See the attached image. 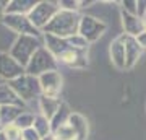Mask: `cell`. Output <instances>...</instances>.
I'll return each instance as SVG.
<instances>
[{
	"mask_svg": "<svg viewBox=\"0 0 146 140\" xmlns=\"http://www.w3.org/2000/svg\"><path fill=\"white\" fill-rule=\"evenodd\" d=\"M80 20H81V15H78V11L58 10V13L44 28V31L46 34H54L62 39H68V38L78 34Z\"/></svg>",
	"mask_w": 146,
	"mask_h": 140,
	"instance_id": "1",
	"label": "cell"
},
{
	"mask_svg": "<svg viewBox=\"0 0 146 140\" xmlns=\"http://www.w3.org/2000/svg\"><path fill=\"white\" fill-rule=\"evenodd\" d=\"M52 70H57V60L46 47H39L26 65V72L31 77H41L42 73Z\"/></svg>",
	"mask_w": 146,
	"mask_h": 140,
	"instance_id": "2",
	"label": "cell"
},
{
	"mask_svg": "<svg viewBox=\"0 0 146 140\" xmlns=\"http://www.w3.org/2000/svg\"><path fill=\"white\" fill-rule=\"evenodd\" d=\"M58 10H60V7L55 2H39L28 13V18L36 29H41V28L44 29L50 23V20L58 13Z\"/></svg>",
	"mask_w": 146,
	"mask_h": 140,
	"instance_id": "3",
	"label": "cell"
},
{
	"mask_svg": "<svg viewBox=\"0 0 146 140\" xmlns=\"http://www.w3.org/2000/svg\"><path fill=\"white\" fill-rule=\"evenodd\" d=\"M41 47L39 39L34 36H20L18 41L15 42V46L11 49V57L20 64L21 67H26L31 57L34 56V52Z\"/></svg>",
	"mask_w": 146,
	"mask_h": 140,
	"instance_id": "4",
	"label": "cell"
},
{
	"mask_svg": "<svg viewBox=\"0 0 146 140\" xmlns=\"http://www.w3.org/2000/svg\"><path fill=\"white\" fill-rule=\"evenodd\" d=\"M10 88L15 91L18 96H21V99L29 101L34 96L41 94V85H39V78L31 77V75H21V77L11 80Z\"/></svg>",
	"mask_w": 146,
	"mask_h": 140,
	"instance_id": "5",
	"label": "cell"
},
{
	"mask_svg": "<svg viewBox=\"0 0 146 140\" xmlns=\"http://www.w3.org/2000/svg\"><path fill=\"white\" fill-rule=\"evenodd\" d=\"M106 29H107V25H106L102 20H98L96 16L84 15V16H81V20H80L78 34L83 36L88 42H94L104 34Z\"/></svg>",
	"mask_w": 146,
	"mask_h": 140,
	"instance_id": "6",
	"label": "cell"
},
{
	"mask_svg": "<svg viewBox=\"0 0 146 140\" xmlns=\"http://www.w3.org/2000/svg\"><path fill=\"white\" fill-rule=\"evenodd\" d=\"M39 78V85H41V91L44 96H49V98H57L60 90H62V77L57 70H52V72H46L42 73Z\"/></svg>",
	"mask_w": 146,
	"mask_h": 140,
	"instance_id": "7",
	"label": "cell"
},
{
	"mask_svg": "<svg viewBox=\"0 0 146 140\" xmlns=\"http://www.w3.org/2000/svg\"><path fill=\"white\" fill-rule=\"evenodd\" d=\"M7 26H10L11 29L21 33V36H37L39 33L34 26L31 25L29 18L25 15H8L3 18Z\"/></svg>",
	"mask_w": 146,
	"mask_h": 140,
	"instance_id": "8",
	"label": "cell"
},
{
	"mask_svg": "<svg viewBox=\"0 0 146 140\" xmlns=\"http://www.w3.org/2000/svg\"><path fill=\"white\" fill-rule=\"evenodd\" d=\"M122 41H123V46H125V62H127V70L133 68L138 64L141 54H143V47L138 44L136 38L127 36V34H122Z\"/></svg>",
	"mask_w": 146,
	"mask_h": 140,
	"instance_id": "9",
	"label": "cell"
},
{
	"mask_svg": "<svg viewBox=\"0 0 146 140\" xmlns=\"http://www.w3.org/2000/svg\"><path fill=\"white\" fill-rule=\"evenodd\" d=\"M122 26H123V34L131 38H138L141 33L145 31V26H143V20L138 15H130L127 11L122 10Z\"/></svg>",
	"mask_w": 146,
	"mask_h": 140,
	"instance_id": "10",
	"label": "cell"
},
{
	"mask_svg": "<svg viewBox=\"0 0 146 140\" xmlns=\"http://www.w3.org/2000/svg\"><path fill=\"white\" fill-rule=\"evenodd\" d=\"M109 56H110V60H112V64H114V67L117 68V70H127L125 46H123V41H122L120 36L110 42Z\"/></svg>",
	"mask_w": 146,
	"mask_h": 140,
	"instance_id": "11",
	"label": "cell"
},
{
	"mask_svg": "<svg viewBox=\"0 0 146 140\" xmlns=\"http://www.w3.org/2000/svg\"><path fill=\"white\" fill-rule=\"evenodd\" d=\"M23 67L16 62L13 57H8L7 54H0V75L7 78H18L23 75Z\"/></svg>",
	"mask_w": 146,
	"mask_h": 140,
	"instance_id": "12",
	"label": "cell"
},
{
	"mask_svg": "<svg viewBox=\"0 0 146 140\" xmlns=\"http://www.w3.org/2000/svg\"><path fill=\"white\" fill-rule=\"evenodd\" d=\"M46 49L50 54H52L54 57H55V60H57L60 56H62L63 52H67L68 49H70V44H68L67 39H62V38H57V36H54V34H46Z\"/></svg>",
	"mask_w": 146,
	"mask_h": 140,
	"instance_id": "13",
	"label": "cell"
},
{
	"mask_svg": "<svg viewBox=\"0 0 146 140\" xmlns=\"http://www.w3.org/2000/svg\"><path fill=\"white\" fill-rule=\"evenodd\" d=\"M68 125L73 129L76 140H86L88 137V121L84 119L78 113H72L70 119H68Z\"/></svg>",
	"mask_w": 146,
	"mask_h": 140,
	"instance_id": "14",
	"label": "cell"
},
{
	"mask_svg": "<svg viewBox=\"0 0 146 140\" xmlns=\"http://www.w3.org/2000/svg\"><path fill=\"white\" fill-rule=\"evenodd\" d=\"M60 98H49V96H44L42 94L41 99H39V106H41V111H42V116L46 117L47 121H50L55 116V113L58 111L60 108Z\"/></svg>",
	"mask_w": 146,
	"mask_h": 140,
	"instance_id": "15",
	"label": "cell"
},
{
	"mask_svg": "<svg viewBox=\"0 0 146 140\" xmlns=\"http://www.w3.org/2000/svg\"><path fill=\"white\" fill-rule=\"evenodd\" d=\"M70 116H72V111H70V108H68V104L62 103L60 104V108H58V111L55 113V116L50 119V129H52V134L58 129V127L68 124Z\"/></svg>",
	"mask_w": 146,
	"mask_h": 140,
	"instance_id": "16",
	"label": "cell"
},
{
	"mask_svg": "<svg viewBox=\"0 0 146 140\" xmlns=\"http://www.w3.org/2000/svg\"><path fill=\"white\" fill-rule=\"evenodd\" d=\"M33 129L36 130L39 137H47V135L52 134V129H50V121H47L44 116H36L34 117V124H33Z\"/></svg>",
	"mask_w": 146,
	"mask_h": 140,
	"instance_id": "17",
	"label": "cell"
},
{
	"mask_svg": "<svg viewBox=\"0 0 146 140\" xmlns=\"http://www.w3.org/2000/svg\"><path fill=\"white\" fill-rule=\"evenodd\" d=\"M13 103H20L18 94L8 86V85H0V104H13Z\"/></svg>",
	"mask_w": 146,
	"mask_h": 140,
	"instance_id": "18",
	"label": "cell"
},
{
	"mask_svg": "<svg viewBox=\"0 0 146 140\" xmlns=\"http://www.w3.org/2000/svg\"><path fill=\"white\" fill-rule=\"evenodd\" d=\"M54 137H55V140H76V135H75L73 129L68 124L58 127V129L54 132Z\"/></svg>",
	"mask_w": 146,
	"mask_h": 140,
	"instance_id": "19",
	"label": "cell"
},
{
	"mask_svg": "<svg viewBox=\"0 0 146 140\" xmlns=\"http://www.w3.org/2000/svg\"><path fill=\"white\" fill-rule=\"evenodd\" d=\"M34 117H36V116L29 114V113H21V114L18 116V119L15 121V125L21 130H26V129H29V127H33Z\"/></svg>",
	"mask_w": 146,
	"mask_h": 140,
	"instance_id": "20",
	"label": "cell"
},
{
	"mask_svg": "<svg viewBox=\"0 0 146 140\" xmlns=\"http://www.w3.org/2000/svg\"><path fill=\"white\" fill-rule=\"evenodd\" d=\"M67 41H68V44H70L73 49H76V51H86L88 46H89V42L86 41L83 36H80V34H75V36L68 38Z\"/></svg>",
	"mask_w": 146,
	"mask_h": 140,
	"instance_id": "21",
	"label": "cell"
},
{
	"mask_svg": "<svg viewBox=\"0 0 146 140\" xmlns=\"http://www.w3.org/2000/svg\"><path fill=\"white\" fill-rule=\"evenodd\" d=\"M58 7H60V10H67V11H76L80 8V2H65V0H62V2H58Z\"/></svg>",
	"mask_w": 146,
	"mask_h": 140,
	"instance_id": "22",
	"label": "cell"
},
{
	"mask_svg": "<svg viewBox=\"0 0 146 140\" xmlns=\"http://www.w3.org/2000/svg\"><path fill=\"white\" fill-rule=\"evenodd\" d=\"M122 10L130 13V15H136V0H123L122 2Z\"/></svg>",
	"mask_w": 146,
	"mask_h": 140,
	"instance_id": "23",
	"label": "cell"
},
{
	"mask_svg": "<svg viewBox=\"0 0 146 140\" xmlns=\"http://www.w3.org/2000/svg\"><path fill=\"white\" fill-rule=\"evenodd\" d=\"M21 139H23V140H41V137H39V134H37V132L33 129V127H29V129L23 130Z\"/></svg>",
	"mask_w": 146,
	"mask_h": 140,
	"instance_id": "24",
	"label": "cell"
},
{
	"mask_svg": "<svg viewBox=\"0 0 146 140\" xmlns=\"http://www.w3.org/2000/svg\"><path fill=\"white\" fill-rule=\"evenodd\" d=\"M136 15L143 20V16L146 15V0H136Z\"/></svg>",
	"mask_w": 146,
	"mask_h": 140,
	"instance_id": "25",
	"label": "cell"
},
{
	"mask_svg": "<svg viewBox=\"0 0 146 140\" xmlns=\"http://www.w3.org/2000/svg\"><path fill=\"white\" fill-rule=\"evenodd\" d=\"M136 41H138V44H140L141 47H143V49H146V29L143 33H141L140 36L136 38Z\"/></svg>",
	"mask_w": 146,
	"mask_h": 140,
	"instance_id": "26",
	"label": "cell"
},
{
	"mask_svg": "<svg viewBox=\"0 0 146 140\" xmlns=\"http://www.w3.org/2000/svg\"><path fill=\"white\" fill-rule=\"evenodd\" d=\"M41 140H55V137H54V134H50V135H47V137H42Z\"/></svg>",
	"mask_w": 146,
	"mask_h": 140,
	"instance_id": "27",
	"label": "cell"
},
{
	"mask_svg": "<svg viewBox=\"0 0 146 140\" xmlns=\"http://www.w3.org/2000/svg\"><path fill=\"white\" fill-rule=\"evenodd\" d=\"M143 26H145V29H146V15L143 16Z\"/></svg>",
	"mask_w": 146,
	"mask_h": 140,
	"instance_id": "28",
	"label": "cell"
}]
</instances>
